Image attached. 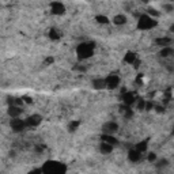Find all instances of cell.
I'll return each mask as SVG.
<instances>
[{
	"label": "cell",
	"instance_id": "ac0fdd59",
	"mask_svg": "<svg viewBox=\"0 0 174 174\" xmlns=\"http://www.w3.org/2000/svg\"><path fill=\"white\" fill-rule=\"evenodd\" d=\"M78 127H79V121H72L71 124H69V127H68V131L69 132H75Z\"/></svg>",
	"mask_w": 174,
	"mask_h": 174
},
{
	"label": "cell",
	"instance_id": "7a4b0ae2",
	"mask_svg": "<svg viewBox=\"0 0 174 174\" xmlns=\"http://www.w3.org/2000/svg\"><path fill=\"white\" fill-rule=\"evenodd\" d=\"M78 54H79L80 59L90 57L92 54V46L90 44H82V45L78 46Z\"/></svg>",
	"mask_w": 174,
	"mask_h": 174
},
{
	"label": "cell",
	"instance_id": "8fae6325",
	"mask_svg": "<svg viewBox=\"0 0 174 174\" xmlns=\"http://www.w3.org/2000/svg\"><path fill=\"white\" fill-rule=\"evenodd\" d=\"M159 54H161V57H163V59L170 57L173 54V48L170 46V45L169 46H163V49L159 52Z\"/></svg>",
	"mask_w": 174,
	"mask_h": 174
},
{
	"label": "cell",
	"instance_id": "5b68a950",
	"mask_svg": "<svg viewBox=\"0 0 174 174\" xmlns=\"http://www.w3.org/2000/svg\"><path fill=\"white\" fill-rule=\"evenodd\" d=\"M105 82H106V87H108V88H116L118 86V83H120V76L109 75L105 79Z\"/></svg>",
	"mask_w": 174,
	"mask_h": 174
},
{
	"label": "cell",
	"instance_id": "9c48e42d",
	"mask_svg": "<svg viewBox=\"0 0 174 174\" xmlns=\"http://www.w3.org/2000/svg\"><path fill=\"white\" fill-rule=\"evenodd\" d=\"M113 23L116 26H123L127 23V16L124 15V14H118V15H116L113 18Z\"/></svg>",
	"mask_w": 174,
	"mask_h": 174
},
{
	"label": "cell",
	"instance_id": "52a82bcc",
	"mask_svg": "<svg viewBox=\"0 0 174 174\" xmlns=\"http://www.w3.org/2000/svg\"><path fill=\"white\" fill-rule=\"evenodd\" d=\"M99 151H101V154H103V155H108V154H110L113 151V146L102 140L101 146H99Z\"/></svg>",
	"mask_w": 174,
	"mask_h": 174
},
{
	"label": "cell",
	"instance_id": "ba28073f",
	"mask_svg": "<svg viewBox=\"0 0 174 174\" xmlns=\"http://www.w3.org/2000/svg\"><path fill=\"white\" fill-rule=\"evenodd\" d=\"M21 113H22V109H21V106H18V105H11L10 106V109H8V114L12 118H15V117H19L21 116Z\"/></svg>",
	"mask_w": 174,
	"mask_h": 174
},
{
	"label": "cell",
	"instance_id": "44dd1931",
	"mask_svg": "<svg viewBox=\"0 0 174 174\" xmlns=\"http://www.w3.org/2000/svg\"><path fill=\"white\" fill-rule=\"evenodd\" d=\"M49 37H50V40H59V38H60V34H59L57 31L52 30V31L49 33Z\"/></svg>",
	"mask_w": 174,
	"mask_h": 174
},
{
	"label": "cell",
	"instance_id": "9a60e30c",
	"mask_svg": "<svg viewBox=\"0 0 174 174\" xmlns=\"http://www.w3.org/2000/svg\"><path fill=\"white\" fill-rule=\"evenodd\" d=\"M124 102H125V105H131L132 102H135V98H133V94H131V92H128V94H125L124 95Z\"/></svg>",
	"mask_w": 174,
	"mask_h": 174
},
{
	"label": "cell",
	"instance_id": "5bb4252c",
	"mask_svg": "<svg viewBox=\"0 0 174 174\" xmlns=\"http://www.w3.org/2000/svg\"><path fill=\"white\" fill-rule=\"evenodd\" d=\"M53 12L59 14V15L63 14V12H64V6H63L61 3H54V4H53Z\"/></svg>",
	"mask_w": 174,
	"mask_h": 174
},
{
	"label": "cell",
	"instance_id": "7402d4cb",
	"mask_svg": "<svg viewBox=\"0 0 174 174\" xmlns=\"http://www.w3.org/2000/svg\"><path fill=\"white\" fill-rule=\"evenodd\" d=\"M147 159H148V162H154V161H157V155H155L154 153H148Z\"/></svg>",
	"mask_w": 174,
	"mask_h": 174
},
{
	"label": "cell",
	"instance_id": "4fadbf2b",
	"mask_svg": "<svg viewBox=\"0 0 174 174\" xmlns=\"http://www.w3.org/2000/svg\"><path fill=\"white\" fill-rule=\"evenodd\" d=\"M159 46H169L170 42H172V38H169V37H163V38H157V41Z\"/></svg>",
	"mask_w": 174,
	"mask_h": 174
},
{
	"label": "cell",
	"instance_id": "2e32d148",
	"mask_svg": "<svg viewBox=\"0 0 174 174\" xmlns=\"http://www.w3.org/2000/svg\"><path fill=\"white\" fill-rule=\"evenodd\" d=\"M163 11L166 14H172L174 11V6L172 3H166V4H163Z\"/></svg>",
	"mask_w": 174,
	"mask_h": 174
},
{
	"label": "cell",
	"instance_id": "d6986e66",
	"mask_svg": "<svg viewBox=\"0 0 174 174\" xmlns=\"http://www.w3.org/2000/svg\"><path fill=\"white\" fill-rule=\"evenodd\" d=\"M167 165H169V161H167V159H161V161H158L157 167H158V169H162V167H166Z\"/></svg>",
	"mask_w": 174,
	"mask_h": 174
},
{
	"label": "cell",
	"instance_id": "603a6c76",
	"mask_svg": "<svg viewBox=\"0 0 174 174\" xmlns=\"http://www.w3.org/2000/svg\"><path fill=\"white\" fill-rule=\"evenodd\" d=\"M140 2H143V3H148L150 0H140Z\"/></svg>",
	"mask_w": 174,
	"mask_h": 174
},
{
	"label": "cell",
	"instance_id": "e0dca14e",
	"mask_svg": "<svg viewBox=\"0 0 174 174\" xmlns=\"http://www.w3.org/2000/svg\"><path fill=\"white\" fill-rule=\"evenodd\" d=\"M136 60V54L135 53H127V56H125V61L129 63V64H132V63H135Z\"/></svg>",
	"mask_w": 174,
	"mask_h": 174
},
{
	"label": "cell",
	"instance_id": "3957f363",
	"mask_svg": "<svg viewBox=\"0 0 174 174\" xmlns=\"http://www.w3.org/2000/svg\"><path fill=\"white\" fill-rule=\"evenodd\" d=\"M102 131L105 135H114L118 131V124L114 123V121H108V123L103 124Z\"/></svg>",
	"mask_w": 174,
	"mask_h": 174
},
{
	"label": "cell",
	"instance_id": "277c9868",
	"mask_svg": "<svg viewBox=\"0 0 174 174\" xmlns=\"http://www.w3.org/2000/svg\"><path fill=\"white\" fill-rule=\"evenodd\" d=\"M25 125H26V121L21 120L19 117H15V118L11 120V128H12L15 132H21L22 129L25 128Z\"/></svg>",
	"mask_w": 174,
	"mask_h": 174
},
{
	"label": "cell",
	"instance_id": "8992f818",
	"mask_svg": "<svg viewBox=\"0 0 174 174\" xmlns=\"http://www.w3.org/2000/svg\"><path fill=\"white\" fill-rule=\"evenodd\" d=\"M42 121L41 116H38V114H34V116H30L26 120V124L27 125H33V127H37V125H40Z\"/></svg>",
	"mask_w": 174,
	"mask_h": 174
},
{
	"label": "cell",
	"instance_id": "7c38bea8",
	"mask_svg": "<svg viewBox=\"0 0 174 174\" xmlns=\"http://www.w3.org/2000/svg\"><path fill=\"white\" fill-rule=\"evenodd\" d=\"M92 86L95 88L102 90V88H106V82H105V79H94L92 80Z\"/></svg>",
	"mask_w": 174,
	"mask_h": 174
},
{
	"label": "cell",
	"instance_id": "ffe728a7",
	"mask_svg": "<svg viewBox=\"0 0 174 174\" xmlns=\"http://www.w3.org/2000/svg\"><path fill=\"white\" fill-rule=\"evenodd\" d=\"M97 21L99 22V23H102V25L109 23V18H106V16H103V15H98L97 16Z\"/></svg>",
	"mask_w": 174,
	"mask_h": 174
},
{
	"label": "cell",
	"instance_id": "30bf717a",
	"mask_svg": "<svg viewBox=\"0 0 174 174\" xmlns=\"http://www.w3.org/2000/svg\"><path fill=\"white\" fill-rule=\"evenodd\" d=\"M128 157H129V159H131L132 162H138L139 159L142 158V153L138 151V150H132V151H129Z\"/></svg>",
	"mask_w": 174,
	"mask_h": 174
},
{
	"label": "cell",
	"instance_id": "6da1fadb",
	"mask_svg": "<svg viewBox=\"0 0 174 174\" xmlns=\"http://www.w3.org/2000/svg\"><path fill=\"white\" fill-rule=\"evenodd\" d=\"M157 25V21H155V18L150 16L148 14H146V15H142L139 18V22H138V27L140 30H150V29H153L154 26Z\"/></svg>",
	"mask_w": 174,
	"mask_h": 174
}]
</instances>
